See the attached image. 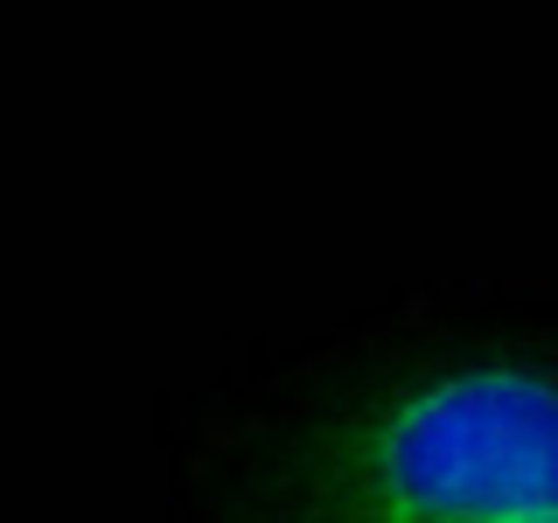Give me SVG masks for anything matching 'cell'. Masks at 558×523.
Instances as JSON below:
<instances>
[{"label": "cell", "instance_id": "cell-1", "mask_svg": "<svg viewBox=\"0 0 558 523\" xmlns=\"http://www.w3.org/2000/svg\"><path fill=\"white\" fill-rule=\"evenodd\" d=\"M231 523H558V363L426 349L279 418Z\"/></svg>", "mask_w": 558, "mask_h": 523}]
</instances>
